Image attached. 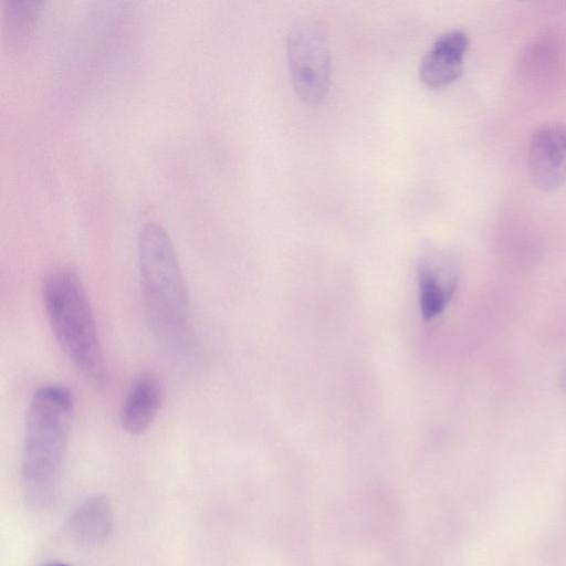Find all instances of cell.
Returning <instances> with one entry per match:
<instances>
[{"instance_id": "obj_11", "label": "cell", "mask_w": 566, "mask_h": 566, "mask_svg": "<svg viewBox=\"0 0 566 566\" xmlns=\"http://www.w3.org/2000/svg\"><path fill=\"white\" fill-rule=\"evenodd\" d=\"M41 566H70V565H66L64 563H55V562H52V563H45Z\"/></svg>"}, {"instance_id": "obj_6", "label": "cell", "mask_w": 566, "mask_h": 566, "mask_svg": "<svg viewBox=\"0 0 566 566\" xmlns=\"http://www.w3.org/2000/svg\"><path fill=\"white\" fill-rule=\"evenodd\" d=\"M468 35L461 30L441 34L420 62L419 76L431 87H442L454 82L463 69Z\"/></svg>"}, {"instance_id": "obj_1", "label": "cell", "mask_w": 566, "mask_h": 566, "mask_svg": "<svg viewBox=\"0 0 566 566\" xmlns=\"http://www.w3.org/2000/svg\"><path fill=\"white\" fill-rule=\"evenodd\" d=\"M74 413V397L64 385L45 384L32 394L25 413L21 482L27 503L49 506L64 467Z\"/></svg>"}, {"instance_id": "obj_5", "label": "cell", "mask_w": 566, "mask_h": 566, "mask_svg": "<svg viewBox=\"0 0 566 566\" xmlns=\"http://www.w3.org/2000/svg\"><path fill=\"white\" fill-rule=\"evenodd\" d=\"M527 166L533 185L541 190H553L566 180V124L549 123L533 132Z\"/></svg>"}, {"instance_id": "obj_2", "label": "cell", "mask_w": 566, "mask_h": 566, "mask_svg": "<svg viewBox=\"0 0 566 566\" xmlns=\"http://www.w3.org/2000/svg\"><path fill=\"white\" fill-rule=\"evenodd\" d=\"M137 255L147 321L159 337L177 340L187 329L189 294L172 241L160 224L140 228Z\"/></svg>"}, {"instance_id": "obj_8", "label": "cell", "mask_w": 566, "mask_h": 566, "mask_svg": "<svg viewBox=\"0 0 566 566\" xmlns=\"http://www.w3.org/2000/svg\"><path fill=\"white\" fill-rule=\"evenodd\" d=\"M69 527L72 536L83 545L104 542L113 527V511L104 496L86 499L73 511Z\"/></svg>"}, {"instance_id": "obj_12", "label": "cell", "mask_w": 566, "mask_h": 566, "mask_svg": "<svg viewBox=\"0 0 566 566\" xmlns=\"http://www.w3.org/2000/svg\"><path fill=\"white\" fill-rule=\"evenodd\" d=\"M562 385H563V387H564V389H565V391H566V373H565V375L563 376Z\"/></svg>"}, {"instance_id": "obj_10", "label": "cell", "mask_w": 566, "mask_h": 566, "mask_svg": "<svg viewBox=\"0 0 566 566\" xmlns=\"http://www.w3.org/2000/svg\"><path fill=\"white\" fill-rule=\"evenodd\" d=\"M454 285H446L441 282L433 269L422 266L419 276L420 307L424 319L430 321L439 315L450 297Z\"/></svg>"}, {"instance_id": "obj_3", "label": "cell", "mask_w": 566, "mask_h": 566, "mask_svg": "<svg viewBox=\"0 0 566 566\" xmlns=\"http://www.w3.org/2000/svg\"><path fill=\"white\" fill-rule=\"evenodd\" d=\"M41 297L52 333L74 367L87 379L104 378V355L90 298L78 274L67 266L48 271Z\"/></svg>"}, {"instance_id": "obj_4", "label": "cell", "mask_w": 566, "mask_h": 566, "mask_svg": "<svg viewBox=\"0 0 566 566\" xmlns=\"http://www.w3.org/2000/svg\"><path fill=\"white\" fill-rule=\"evenodd\" d=\"M286 52L292 83L308 104L319 103L331 82V49L323 24L315 18L297 19L287 33Z\"/></svg>"}, {"instance_id": "obj_9", "label": "cell", "mask_w": 566, "mask_h": 566, "mask_svg": "<svg viewBox=\"0 0 566 566\" xmlns=\"http://www.w3.org/2000/svg\"><path fill=\"white\" fill-rule=\"evenodd\" d=\"M40 4L39 1L27 0L4 2V31L10 45L20 46L28 42L39 17Z\"/></svg>"}, {"instance_id": "obj_7", "label": "cell", "mask_w": 566, "mask_h": 566, "mask_svg": "<svg viewBox=\"0 0 566 566\" xmlns=\"http://www.w3.org/2000/svg\"><path fill=\"white\" fill-rule=\"evenodd\" d=\"M161 399V384L155 375L143 373L137 376L119 409V423L123 430L130 434L147 431L157 417Z\"/></svg>"}]
</instances>
